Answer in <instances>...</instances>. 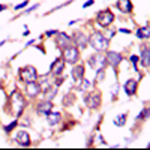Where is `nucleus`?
<instances>
[{"label": "nucleus", "instance_id": "1", "mask_svg": "<svg viewBox=\"0 0 150 150\" xmlns=\"http://www.w3.org/2000/svg\"><path fill=\"white\" fill-rule=\"evenodd\" d=\"M89 44L96 50V51H104L108 47V39L99 32H95L90 38H89Z\"/></svg>", "mask_w": 150, "mask_h": 150}, {"label": "nucleus", "instance_id": "2", "mask_svg": "<svg viewBox=\"0 0 150 150\" xmlns=\"http://www.w3.org/2000/svg\"><path fill=\"white\" fill-rule=\"evenodd\" d=\"M78 59H80V53H78V48L77 47H68V48H65L63 50V60L66 62V63H71V65H74V63H77L78 62Z\"/></svg>", "mask_w": 150, "mask_h": 150}, {"label": "nucleus", "instance_id": "3", "mask_svg": "<svg viewBox=\"0 0 150 150\" xmlns=\"http://www.w3.org/2000/svg\"><path fill=\"white\" fill-rule=\"evenodd\" d=\"M11 98H12V108H14L15 114L20 116L21 111L24 110V107H26V101H24V98L18 92H12Z\"/></svg>", "mask_w": 150, "mask_h": 150}, {"label": "nucleus", "instance_id": "4", "mask_svg": "<svg viewBox=\"0 0 150 150\" xmlns=\"http://www.w3.org/2000/svg\"><path fill=\"white\" fill-rule=\"evenodd\" d=\"M20 77L24 83H33L38 80V71L33 66H26L20 71Z\"/></svg>", "mask_w": 150, "mask_h": 150}, {"label": "nucleus", "instance_id": "5", "mask_svg": "<svg viewBox=\"0 0 150 150\" xmlns=\"http://www.w3.org/2000/svg\"><path fill=\"white\" fill-rule=\"evenodd\" d=\"M105 63H107V59H105V56H102V54H95V56H92V57L89 59V65H90L95 71H98V72H102Z\"/></svg>", "mask_w": 150, "mask_h": 150}, {"label": "nucleus", "instance_id": "6", "mask_svg": "<svg viewBox=\"0 0 150 150\" xmlns=\"http://www.w3.org/2000/svg\"><path fill=\"white\" fill-rule=\"evenodd\" d=\"M114 21V14H112L111 11H101L98 14V23L101 24V26H104V27H107V26H110V24Z\"/></svg>", "mask_w": 150, "mask_h": 150}, {"label": "nucleus", "instance_id": "7", "mask_svg": "<svg viewBox=\"0 0 150 150\" xmlns=\"http://www.w3.org/2000/svg\"><path fill=\"white\" fill-rule=\"evenodd\" d=\"M86 104L89 108L95 110V108H99L101 105V93L99 92H92L86 96Z\"/></svg>", "mask_w": 150, "mask_h": 150}, {"label": "nucleus", "instance_id": "8", "mask_svg": "<svg viewBox=\"0 0 150 150\" xmlns=\"http://www.w3.org/2000/svg\"><path fill=\"white\" fill-rule=\"evenodd\" d=\"M105 59H107V63L108 65H111L112 68H117L120 63H122V54L120 53H117V51H108L107 53V56H105Z\"/></svg>", "mask_w": 150, "mask_h": 150}, {"label": "nucleus", "instance_id": "9", "mask_svg": "<svg viewBox=\"0 0 150 150\" xmlns=\"http://www.w3.org/2000/svg\"><path fill=\"white\" fill-rule=\"evenodd\" d=\"M57 44H59V47L62 50H65V48H68V47L72 45V38L68 36L63 32H57Z\"/></svg>", "mask_w": 150, "mask_h": 150}, {"label": "nucleus", "instance_id": "10", "mask_svg": "<svg viewBox=\"0 0 150 150\" xmlns=\"http://www.w3.org/2000/svg\"><path fill=\"white\" fill-rule=\"evenodd\" d=\"M15 141L18 146L21 147H29L30 146V137L26 131H20L17 135H15Z\"/></svg>", "mask_w": 150, "mask_h": 150}, {"label": "nucleus", "instance_id": "11", "mask_svg": "<svg viewBox=\"0 0 150 150\" xmlns=\"http://www.w3.org/2000/svg\"><path fill=\"white\" fill-rule=\"evenodd\" d=\"M72 41H74L75 45L84 48V47L87 45V42H89V38H87L83 32H75V35L72 36Z\"/></svg>", "mask_w": 150, "mask_h": 150}, {"label": "nucleus", "instance_id": "12", "mask_svg": "<svg viewBox=\"0 0 150 150\" xmlns=\"http://www.w3.org/2000/svg\"><path fill=\"white\" fill-rule=\"evenodd\" d=\"M26 93H27L29 96L39 95V93H41V86L38 84L36 81H33V83H26Z\"/></svg>", "mask_w": 150, "mask_h": 150}, {"label": "nucleus", "instance_id": "13", "mask_svg": "<svg viewBox=\"0 0 150 150\" xmlns=\"http://www.w3.org/2000/svg\"><path fill=\"white\" fill-rule=\"evenodd\" d=\"M143 66H150V47L144 45L141 48V56L138 57Z\"/></svg>", "mask_w": 150, "mask_h": 150}, {"label": "nucleus", "instance_id": "14", "mask_svg": "<svg viewBox=\"0 0 150 150\" xmlns=\"http://www.w3.org/2000/svg\"><path fill=\"white\" fill-rule=\"evenodd\" d=\"M71 75H72V78L75 80V83L80 84V83L84 80V68H83V66H75V68L72 69Z\"/></svg>", "mask_w": 150, "mask_h": 150}, {"label": "nucleus", "instance_id": "15", "mask_svg": "<svg viewBox=\"0 0 150 150\" xmlns=\"http://www.w3.org/2000/svg\"><path fill=\"white\" fill-rule=\"evenodd\" d=\"M63 66H65V60L63 59H57L53 62V65H51V72L54 75H60L62 72H63Z\"/></svg>", "mask_w": 150, "mask_h": 150}, {"label": "nucleus", "instance_id": "16", "mask_svg": "<svg viewBox=\"0 0 150 150\" xmlns=\"http://www.w3.org/2000/svg\"><path fill=\"white\" fill-rule=\"evenodd\" d=\"M137 86H138L137 80H128L126 83H125V92H126V95H129V96L135 95V92H137Z\"/></svg>", "mask_w": 150, "mask_h": 150}, {"label": "nucleus", "instance_id": "17", "mask_svg": "<svg viewBox=\"0 0 150 150\" xmlns=\"http://www.w3.org/2000/svg\"><path fill=\"white\" fill-rule=\"evenodd\" d=\"M51 108H53V104H51V101H45V102H41L39 105H38V108H36V111L39 112V114H48L50 111H51Z\"/></svg>", "mask_w": 150, "mask_h": 150}, {"label": "nucleus", "instance_id": "18", "mask_svg": "<svg viewBox=\"0 0 150 150\" xmlns=\"http://www.w3.org/2000/svg\"><path fill=\"white\" fill-rule=\"evenodd\" d=\"M117 8L125 12V14H128V12L132 11V3H131V0H119L117 2Z\"/></svg>", "mask_w": 150, "mask_h": 150}, {"label": "nucleus", "instance_id": "19", "mask_svg": "<svg viewBox=\"0 0 150 150\" xmlns=\"http://www.w3.org/2000/svg\"><path fill=\"white\" fill-rule=\"evenodd\" d=\"M47 120H48V123L51 125V126H54V125H57L60 122V112H48Z\"/></svg>", "mask_w": 150, "mask_h": 150}, {"label": "nucleus", "instance_id": "20", "mask_svg": "<svg viewBox=\"0 0 150 150\" xmlns=\"http://www.w3.org/2000/svg\"><path fill=\"white\" fill-rule=\"evenodd\" d=\"M137 36H138L140 39H147V38H150V29H149V27H141V29H138V32H137Z\"/></svg>", "mask_w": 150, "mask_h": 150}, {"label": "nucleus", "instance_id": "21", "mask_svg": "<svg viewBox=\"0 0 150 150\" xmlns=\"http://www.w3.org/2000/svg\"><path fill=\"white\" fill-rule=\"evenodd\" d=\"M125 123H126V114H120L114 119V125H117V126H123Z\"/></svg>", "mask_w": 150, "mask_h": 150}, {"label": "nucleus", "instance_id": "22", "mask_svg": "<svg viewBox=\"0 0 150 150\" xmlns=\"http://www.w3.org/2000/svg\"><path fill=\"white\" fill-rule=\"evenodd\" d=\"M147 117H150V107L149 108H144L140 112V116H138V119H147Z\"/></svg>", "mask_w": 150, "mask_h": 150}, {"label": "nucleus", "instance_id": "23", "mask_svg": "<svg viewBox=\"0 0 150 150\" xmlns=\"http://www.w3.org/2000/svg\"><path fill=\"white\" fill-rule=\"evenodd\" d=\"M15 126H17V120H14V122H12V123L6 125V126H5V131H6V132H11V131L14 129Z\"/></svg>", "mask_w": 150, "mask_h": 150}, {"label": "nucleus", "instance_id": "24", "mask_svg": "<svg viewBox=\"0 0 150 150\" xmlns=\"http://www.w3.org/2000/svg\"><path fill=\"white\" fill-rule=\"evenodd\" d=\"M129 60H131V63L134 65V69L137 71V63H138V56H131V59H129Z\"/></svg>", "mask_w": 150, "mask_h": 150}, {"label": "nucleus", "instance_id": "25", "mask_svg": "<svg viewBox=\"0 0 150 150\" xmlns=\"http://www.w3.org/2000/svg\"><path fill=\"white\" fill-rule=\"evenodd\" d=\"M26 6H27V0H24V2H21L20 5H17V6H15V11H20V9L26 8Z\"/></svg>", "mask_w": 150, "mask_h": 150}, {"label": "nucleus", "instance_id": "26", "mask_svg": "<svg viewBox=\"0 0 150 150\" xmlns=\"http://www.w3.org/2000/svg\"><path fill=\"white\" fill-rule=\"evenodd\" d=\"M62 83H63V78H62V77H59V75H57V78H56V86H60Z\"/></svg>", "mask_w": 150, "mask_h": 150}, {"label": "nucleus", "instance_id": "27", "mask_svg": "<svg viewBox=\"0 0 150 150\" xmlns=\"http://www.w3.org/2000/svg\"><path fill=\"white\" fill-rule=\"evenodd\" d=\"M54 33H57V32H56V30H48V32H45V35H47V36H53Z\"/></svg>", "mask_w": 150, "mask_h": 150}, {"label": "nucleus", "instance_id": "28", "mask_svg": "<svg viewBox=\"0 0 150 150\" xmlns=\"http://www.w3.org/2000/svg\"><path fill=\"white\" fill-rule=\"evenodd\" d=\"M92 5H93V0H89V2L84 3V8H89V6H92Z\"/></svg>", "mask_w": 150, "mask_h": 150}, {"label": "nucleus", "instance_id": "29", "mask_svg": "<svg viewBox=\"0 0 150 150\" xmlns=\"http://www.w3.org/2000/svg\"><path fill=\"white\" fill-rule=\"evenodd\" d=\"M36 8H38V5H35V6H32L30 9H27V11H26V14H29V12H32V11H35Z\"/></svg>", "mask_w": 150, "mask_h": 150}, {"label": "nucleus", "instance_id": "30", "mask_svg": "<svg viewBox=\"0 0 150 150\" xmlns=\"http://www.w3.org/2000/svg\"><path fill=\"white\" fill-rule=\"evenodd\" d=\"M120 33H126V35H128V33H131V32H129L128 29H120Z\"/></svg>", "mask_w": 150, "mask_h": 150}, {"label": "nucleus", "instance_id": "31", "mask_svg": "<svg viewBox=\"0 0 150 150\" xmlns=\"http://www.w3.org/2000/svg\"><path fill=\"white\" fill-rule=\"evenodd\" d=\"M5 9H6V6H5V5H0V12L5 11Z\"/></svg>", "mask_w": 150, "mask_h": 150}, {"label": "nucleus", "instance_id": "32", "mask_svg": "<svg viewBox=\"0 0 150 150\" xmlns=\"http://www.w3.org/2000/svg\"><path fill=\"white\" fill-rule=\"evenodd\" d=\"M5 42H6V41H2V42H0V47H2V45H5Z\"/></svg>", "mask_w": 150, "mask_h": 150}, {"label": "nucleus", "instance_id": "33", "mask_svg": "<svg viewBox=\"0 0 150 150\" xmlns=\"http://www.w3.org/2000/svg\"><path fill=\"white\" fill-rule=\"evenodd\" d=\"M0 87H2V81H0Z\"/></svg>", "mask_w": 150, "mask_h": 150}, {"label": "nucleus", "instance_id": "34", "mask_svg": "<svg viewBox=\"0 0 150 150\" xmlns=\"http://www.w3.org/2000/svg\"><path fill=\"white\" fill-rule=\"evenodd\" d=\"M147 147H150V144H149V146H147Z\"/></svg>", "mask_w": 150, "mask_h": 150}]
</instances>
